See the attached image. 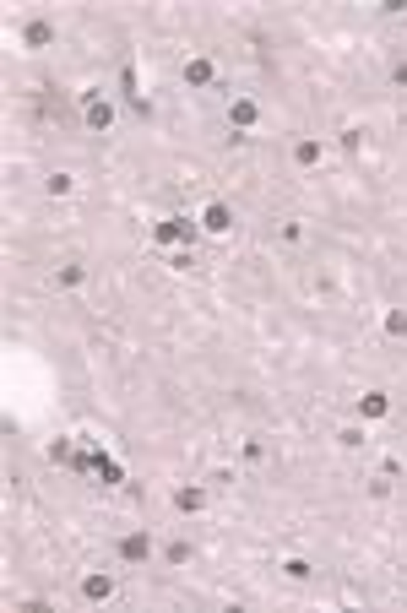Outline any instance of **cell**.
<instances>
[{
  "instance_id": "cell-8",
  "label": "cell",
  "mask_w": 407,
  "mask_h": 613,
  "mask_svg": "<svg viewBox=\"0 0 407 613\" xmlns=\"http://www.w3.org/2000/svg\"><path fill=\"white\" fill-rule=\"evenodd\" d=\"M185 82L206 87V82H212V60H190V65H185Z\"/></svg>"
},
{
  "instance_id": "cell-7",
  "label": "cell",
  "mask_w": 407,
  "mask_h": 613,
  "mask_svg": "<svg viewBox=\"0 0 407 613\" xmlns=\"http://www.w3.org/2000/svg\"><path fill=\"white\" fill-rule=\"evenodd\" d=\"M87 125H93V130H109V125H114V109H109V103H87Z\"/></svg>"
},
{
  "instance_id": "cell-18",
  "label": "cell",
  "mask_w": 407,
  "mask_h": 613,
  "mask_svg": "<svg viewBox=\"0 0 407 613\" xmlns=\"http://www.w3.org/2000/svg\"><path fill=\"white\" fill-rule=\"evenodd\" d=\"M391 82H396V87H407V65H396V71H391Z\"/></svg>"
},
{
  "instance_id": "cell-15",
  "label": "cell",
  "mask_w": 407,
  "mask_h": 613,
  "mask_svg": "<svg viewBox=\"0 0 407 613\" xmlns=\"http://www.w3.org/2000/svg\"><path fill=\"white\" fill-rule=\"evenodd\" d=\"M49 196H71V174H49Z\"/></svg>"
},
{
  "instance_id": "cell-2",
  "label": "cell",
  "mask_w": 407,
  "mask_h": 613,
  "mask_svg": "<svg viewBox=\"0 0 407 613\" xmlns=\"http://www.w3.org/2000/svg\"><path fill=\"white\" fill-rule=\"evenodd\" d=\"M152 239H158V245H185V239H190V223L168 217V223H158V228H152Z\"/></svg>"
},
{
  "instance_id": "cell-13",
  "label": "cell",
  "mask_w": 407,
  "mask_h": 613,
  "mask_svg": "<svg viewBox=\"0 0 407 613\" xmlns=\"http://www.w3.org/2000/svg\"><path fill=\"white\" fill-rule=\"evenodd\" d=\"M55 283H60V288H76V283H81V266H60V271H55Z\"/></svg>"
},
{
  "instance_id": "cell-17",
  "label": "cell",
  "mask_w": 407,
  "mask_h": 613,
  "mask_svg": "<svg viewBox=\"0 0 407 613\" xmlns=\"http://www.w3.org/2000/svg\"><path fill=\"white\" fill-rule=\"evenodd\" d=\"M190 559V543H168V565H185Z\"/></svg>"
},
{
  "instance_id": "cell-10",
  "label": "cell",
  "mask_w": 407,
  "mask_h": 613,
  "mask_svg": "<svg viewBox=\"0 0 407 613\" xmlns=\"http://www.w3.org/2000/svg\"><path fill=\"white\" fill-rule=\"evenodd\" d=\"M174 505L190 516V511H201V505H206V494H201V489H180V494H174Z\"/></svg>"
},
{
  "instance_id": "cell-14",
  "label": "cell",
  "mask_w": 407,
  "mask_h": 613,
  "mask_svg": "<svg viewBox=\"0 0 407 613\" xmlns=\"http://www.w3.org/2000/svg\"><path fill=\"white\" fill-rule=\"evenodd\" d=\"M386 331H391V337H407V315H402V309H391V315H386Z\"/></svg>"
},
{
  "instance_id": "cell-4",
  "label": "cell",
  "mask_w": 407,
  "mask_h": 613,
  "mask_svg": "<svg viewBox=\"0 0 407 613\" xmlns=\"http://www.w3.org/2000/svg\"><path fill=\"white\" fill-rule=\"evenodd\" d=\"M147 553H152V537H147V532H131V537L120 543V559H131V565L147 559Z\"/></svg>"
},
{
  "instance_id": "cell-12",
  "label": "cell",
  "mask_w": 407,
  "mask_h": 613,
  "mask_svg": "<svg viewBox=\"0 0 407 613\" xmlns=\"http://www.w3.org/2000/svg\"><path fill=\"white\" fill-rule=\"evenodd\" d=\"M293 158H299V163H321V142H299V147H293Z\"/></svg>"
},
{
  "instance_id": "cell-16",
  "label": "cell",
  "mask_w": 407,
  "mask_h": 613,
  "mask_svg": "<svg viewBox=\"0 0 407 613\" xmlns=\"http://www.w3.org/2000/svg\"><path fill=\"white\" fill-rule=\"evenodd\" d=\"M71 456H76V450L65 445V440H55V445H49V462H71Z\"/></svg>"
},
{
  "instance_id": "cell-9",
  "label": "cell",
  "mask_w": 407,
  "mask_h": 613,
  "mask_svg": "<svg viewBox=\"0 0 407 613\" xmlns=\"http://www.w3.org/2000/svg\"><path fill=\"white\" fill-rule=\"evenodd\" d=\"M93 472H98L103 483H120V478H125V472H120V462H109L103 450H98V462H93Z\"/></svg>"
},
{
  "instance_id": "cell-11",
  "label": "cell",
  "mask_w": 407,
  "mask_h": 613,
  "mask_svg": "<svg viewBox=\"0 0 407 613\" xmlns=\"http://www.w3.org/2000/svg\"><path fill=\"white\" fill-rule=\"evenodd\" d=\"M55 39V27H49V22H27V43H33V49H39V43H49Z\"/></svg>"
},
{
  "instance_id": "cell-5",
  "label": "cell",
  "mask_w": 407,
  "mask_h": 613,
  "mask_svg": "<svg viewBox=\"0 0 407 613\" xmlns=\"http://www.w3.org/2000/svg\"><path fill=\"white\" fill-rule=\"evenodd\" d=\"M109 592H114L109 575H87V581H81V597H87V602H109Z\"/></svg>"
},
{
  "instance_id": "cell-6",
  "label": "cell",
  "mask_w": 407,
  "mask_h": 613,
  "mask_svg": "<svg viewBox=\"0 0 407 613\" xmlns=\"http://www.w3.org/2000/svg\"><path fill=\"white\" fill-rule=\"evenodd\" d=\"M359 412H364V418H386V412H391L386 391H364V396H359Z\"/></svg>"
},
{
  "instance_id": "cell-3",
  "label": "cell",
  "mask_w": 407,
  "mask_h": 613,
  "mask_svg": "<svg viewBox=\"0 0 407 613\" xmlns=\"http://www.w3.org/2000/svg\"><path fill=\"white\" fill-rule=\"evenodd\" d=\"M255 114H261V109H255V98H234V103H228V120L239 125V130H250V125H255Z\"/></svg>"
},
{
  "instance_id": "cell-1",
  "label": "cell",
  "mask_w": 407,
  "mask_h": 613,
  "mask_svg": "<svg viewBox=\"0 0 407 613\" xmlns=\"http://www.w3.org/2000/svg\"><path fill=\"white\" fill-rule=\"evenodd\" d=\"M201 228H206V234H228V228H234V212H228L223 201H212L201 212Z\"/></svg>"
}]
</instances>
